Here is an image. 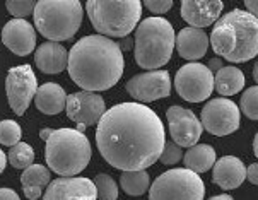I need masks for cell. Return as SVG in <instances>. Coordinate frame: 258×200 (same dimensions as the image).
<instances>
[{
    "label": "cell",
    "mask_w": 258,
    "mask_h": 200,
    "mask_svg": "<svg viewBox=\"0 0 258 200\" xmlns=\"http://www.w3.org/2000/svg\"><path fill=\"white\" fill-rule=\"evenodd\" d=\"M183 158V151H181V146H178L176 142H166L164 144V149L161 152L159 159L161 163L164 164H176L178 161H181Z\"/></svg>",
    "instance_id": "31"
},
{
    "label": "cell",
    "mask_w": 258,
    "mask_h": 200,
    "mask_svg": "<svg viewBox=\"0 0 258 200\" xmlns=\"http://www.w3.org/2000/svg\"><path fill=\"white\" fill-rule=\"evenodd\" d=\"M34 26L46 40L65 41L82 24V6L79 0H38L33 11Z\"/></svg>",
    "instance_id": "7"
},
{
    "label": "cell",
    "mask_w": 258,
    "mask_h": 200,
    "mask_svg": "<svg viewBox=\"0 0 258 200\" xmlns=\"http://www.w3.org/2000/svg\"><path fill=\"white\" fill-rule=\"evenodd\" d=\"M6 6L11 16H14L16 19H24L33 14L36 0H7Z\"/></svg>",
    "instance_id": "30"
},
{
    "label": "cell",
    "mask_w": 258,
    "mask_h": 200,
    "mask_svg": "<svg viewBox=\"0 0 258 200\" xmlns=\"http://www.w3.org/2000/svg\"><path fill=\"white\" fill-rule=\"evenodd\" d=\"M9 163L17 169H26L28 166H31L34 161V151L33 147L26 142H17L16 146L11 147L7 156Z\"/></svg>",
    "instance_id": "26"
},
{
    "label": "cell",
    "mask_w": 258,
    "mask_h": 200,
    "mask_svg": "<svg viewBox=\"0 0 258 200\" xmlns=\"http://www.w3.org/2000/svg\"><path fill=\"white\" fill-rule=\"evenodd\" d=\"M123 50L103 34L81 38L69 51L67 71L71 79L84 91H106L123 76Z\"/></svg>",
    "instance_id": "2"
},
{
    "label": "cell",
    "mask_w": 258,
    "mask_h": 200,
    "mask_svg": "<svg viewBox=\"0 0 258 200\" xmlns=\"http://www.w3.org/2000/svg\"><path fill=\"white\" fill-rule=\"evenodd\" d=\"M246 178L253 185H258V163H253L246 168Z\"/></svg>",
    "instance_id": "33"
},
{
    "label": "cell",
    "mask_w": 258,
    "mask_h": 200,
    "mask_svg": "<svg viewBox=\"0 0 258 200\" xmlns=\"http://www.w3.org/2000/svg\"><path fill=\"white\" fill-rule=\"evenodd\" d=\"M241 111L250 120H258V86L244 91L241 96Z\"/></svg>",
    "instance_id": "29"
},
{
    "label": "cell",
    "mask_w": 258,
    "mask_h": 200,
    "mask_svg": "<svg viewBox=\"0 0 258 200\" xmlns=\"http://www.w3.org/2000/svg\"><path fill=\"white\" fill-rule=\"evenodd\" d=\"M96 144L110 166L121 171L146 169L164 149V125L146 104L120 103L99 118Z\"/></svg>",
    "instance_id": "1"
},
{
    "label": "cell",
    "mask_w": 258,
    "mask_h": 200,
    "mask_svg": "<svg viewBox=\"0 0 258 200\" xmlns=\"http://www.w3.org/2000/svg\"><path fill=\"white\" fill-rule=\"evenodd\" d=\"M209 69H211L212 72H217V71H219V69H222L221 56H219V58H214V60H211V63H209Z\"/></svg>",
    "instance_id": "36"
},
{
    "label": "cell",
    "mask_w": 258,
    "mask_h": 200,
    "mask_svg": "<svg viewBox=\"0 0 258 200\" xmlns=\"http://www.w3.org/2000/svg\"><path fill=\"white\" fill-rule=\"evenodd\" d=\"M74 200H96V198H91V197H77V198H74Z\"/></svg>",
    "instance_id": "43"
},
{
    "label": "cell",
    "mask_w": 258,
    "mask_h": 200,
    "mask_svg": "<svg viewBox=\"0 0 258 200\" xmlns=\"http://www.w3.org/2000/svg\"><path fill=\"white\" fill-rule=\"evenodd\" d=\"M34 104L45 115H56L67 106V94H65L62 86L55 84V82H46L38 88Z\"/></svg>",
    "instance_id": "21"
},
{
    "label": "cell",
    "mask_w": 258,
    "mask_h": 200,
    "mask_svg": "<svg viewBox=\"0 0 258 200\" xmlns=\"http://www.w3.org/2000/svg\"><path fill=\"white\" fill-rule=\"evenodd\" d=\"M202 127L217 137L229 136L241 125L238 104L227 98L211 99L202 110Z\"/></svg>",
    "instance_id": "10"
},
{
    "label": "cell",
    "mask_w": 258,
    "mask_h": 200,
    "mask_svg": "<svg viewBox=\"0 0 258 200\" xmlns=\"http://www.w3.org/2000/svg\"><path fill=\"white\" fill-rule=\"evenodd\" d=\"M50 134H51V128H43L41 132H39V136H41L43 141H46V139H48V136H50Z\"/></svg>",
    "instance_id": "39"
},
{
    "label": "cell",
    "mask_w": 258,
    "mask_h": 200,
    "mask_svg": "<svg viewBox=\"0 0 258 200\" xmlns=\"http://www.w3.org/2000/svg\"><path fill=\"white\" fill-rule=\"evenodd\" d=\"M216 164V151L209 144H195L185 152V166L195 173H205Z\"/></svg>",
    "instance_id": "24"
},
{
    "label": "cell",
    "mask_w": 258,
    "mask_h": 200,
    "mask_svg": "<svg viewBox=\"0 0 258 200\" xmlns=\"http://www.w3.org/2000/svg\"><path fill=\"white\" fill-rule=\"evenodd\" d=\"M45 142V159L56 175L76 176L89 164L93 151L84 132L77 128L51 130Z\"/></svg>",
    "instance_id": "4"
},
{
    "label": "cell",
    "mask_w": 258,
    "mask_h": 200,
    "mask_svg": "<svg viewBox=\"0 0 258 200\" xmlns=\"http://www.w3.org/2000/svg\"><path fill=\"white\" fill-rule=\"evenodd\" d=\"M166 118L169 123V134L173 142L181 147H191L199 142L202 136V121L191 110L181 106H171L166 111Z\"/></svg>",
    "instance_id": "13"
},
{
    "label": "cell",
    "mask_w": 258,
    "mask_h": 200,
    "mask_svg": "<svg viewBox=\"0 0 258 200\" xmlns=\"http://www.w3.org/2000/svg\"><path fill=\"white\" fill-rule=\"evenodd\" d=\"M253 151H255V156L258 158V132L255 136V141H253Z\"/></svg>",
    "instance_id": "41"
},
{
    "label": "cell",
    "mask_w": 258,
    "mask_h": 200,
    "mask_svg": "<svg viewBox=\"0 0 258 200\" xmlns=\"http://www.w3.org/2000/svg\"><path fill=\"white\" fill-rule=\"evenodd\" d=\"M94 185H96V190H98L99 200H116L118 186L110 175H106V173L98 175L94 178Z\"/></svg>",
    "instance_id": "28"
},
{
    "label": "cell",
    "mask_w": 258,
    "mask_h": 200,
    "mask_svg": "<svg viewBox=\"0 0 258 200\" xmlns=\"http://www.w3.org/2000/svg\"><path fill=\"white\" fill-rule=\"evenodd\" d=\"M253 77H255V81L258 84V62L255 63V67H253Z\"/></svg>",
    "instance_id": "42"
},
{
    "label": "cell",
    "mask_w": 258,
    "mask_h": 200,
    "mask_svg": "<svg viewBox=\"0 0 258 200\" xmlns=\"http://www.w3.org/2000/svg\"><path fill=\"white\" fill-rule=\"evenodd\" d=\"M38 91V79L31 65H17L12 67L6 79V93L9 104L16 115H24L28 106Z\"/></svg>",
    "instance_id": "11"
},
{
    "label": "cell",
    "mask_w": 258,
    "mask_h": 200,
    "mask_svg": "<svg viewBox=\"0 0 258 200\" xmlns=\"http://www.w3.org/2000/svg\"><path fill=\"white\" fill-rule=\"evenodd\" d=\"M174 88L185 101H205L214 91V72L204 63H186L176 72Z\"/></svg>",
    "instance_id": "9"
},
{
    "label": "cell",
    "mask_w": 258,
    "mask_h": 200,
    "mask_svg": "<svg viewBox=\"0 0 258 200\" xmlns=\"http://www.w3.org/2000/svg\"><path fill=\"white\" fill-rule=\"evenodd\" d=\"M205 185L188 168L164 171L149 188V200H204Z\"/></svg>",
    "instance_id": "8"
},
{
    "label": "cell",
    "mask_w": 258,
    "mask_h": 200,
    "mask_svg": "<svg viewBox=\"0 0 258 200\" xmlns=\"http://www.w3.org/2000/svg\"><path fill=\"white\" fill-rule=\"evenodd\" d=\"M50 171L46 166L41 164H31L24 169L23 176H21V183H23V190L26 197L29 200H36L41 197L43 188L50 183Z\"/></svg>",
    "instance_id": "22"
},
{
    "label": "cell",
    "mask_w": 258,
    "mask_h": 200,
    "mask_svg": "<svg viewBox=\"0 0 258 200\" xmlns=\"http://www.w3.org/2000/svg\"><path fill=\"white\" fill-rule=\"evenodd\" d=\"M21 137H23V130H21L17 121L14 120L0 121V144L12 147L17 142H21Z\"/></svg>",
    "instance_id": "27"
},
{
    "label": "cell",
    "mask_w": 258,
    "mask_h": 200,
    "mask_svg": "<svg viewBox=\"0 0 258 200\" xmlns=\"http://www.w3.org/2000/svg\"><path fill=\"white\" fill-rule=\"evenodd\" d=\"M209 200H234V198L231 197V195H227V193H222V195H216V197H212Z\"/></svg>",
    "instance_id": "38"
},
{
    "label": "cell",
    "mask_w": 258,
    "mask_h": 200,
    "mask_svg": "<svg viewBox=\"0 0 258 200\" xmlns=\"http://www.w3.org/2000/svg\"><path fill=\"white\" fill-rule=\"evenodd\" d=\"M246 178V168L241 163V159L234 156H224L219 161H216L212 171V180L222 190H234L244 181Z\"/></svg>",
    "instance_id": "18"
},
{
    "label": "cell",
    "mask_w": 258,
    "mask_h": 200,
    "mask_svg": "<svg viewBox=\"0 0 258 200\" xmlns=\"http://www.w3.org/2000/svg\"><path fill=\"white\" fill-rule=\"evenodd\" d=\"M222 12V0H181V17L194 28H207Z\"/></svg>",
    "instance_id": "17"
},
{
    "label": "cell",
    "mask_w": 258,
    "mask_h": 200,
    "mask_svg": "<svg viewBox=\"0 0 258 200\" xmlns=\"http://www.w3.org/2000/svg\"><path fill=\"white\" fill-rule=\"evenodd\" d=\"M0 200H21L12 188H0Z\"/></svg>",
    "instance_id": "34"
},
{
    "label": "cell",
    "mask_w": 258,
    "mask_h": 200,
    "mask_svg": "<svg viewBox=\"0 0 258 200\" xmlns=\"http://www.w3.org/2000/svg\"><path fill=\"white\" fill-rule=\"evenodd\" d=\"M244 88V74L236 67H222L214 76V89L222 96H233Z\"/></svg>",
    "instance_id": "23"
},
{
    "label": "cell",
    "mask_w": 258,
    "mask_h": 200,
    "mask_svg": "<svg viewBox=\"0 0 258 200\" xmlns=\"http://www.w3.org/2000/svg\"><path fill=\"white\" fill-rule=\"evenodd\" d=\"M34 62L38 69L45 74H58L67 69L69 65V51L60 45L58 41L43 43L38 46L36 53H34Z\"/></svg>",
    "instance_id": "20"
},
{
    "label": "cell",
    "mask_w": 258,
    "mask_h": 200,
    "mask_svg": "<svg viewBox=\"0 0 258 200\" xmlns=\"http://www.w3.org/2000/svg\"><path fill=\"white\" fill-rule=\"evenodd\" d=\"M135 60L146 71L163 67L169 62L176 45L174 29L164 17L154 16L144 19L135 28Z\"/></svg>",
    "instance_id": "5"
},
{
    "label": "cell",
    "mask_w": 258,
    "mask_h": 200,
    "mask_svg": "<svg viewBox=\"0 0 258 200\" xmlns=\"http://www.w3.org/2000/svg\"><path fill=\"white\" fill-rule=\"evenodd\" d=\"M121 188L132 197L144 195L151 188V178L146 169H132V171H123L120 176Z\"/></svg>",
    "instance_id": "25"
},
{
    "label": "cell",
    "mask_w": 258,
    "mask_h": 200,
    "mask_svg": "<svg viewBox=\"0 0 258 200\" xmlns=\"http://www.w3.org/2000/svg\"><path fill=\"white\" fill-rule=\"evenodd\" d=\"M126 91L139 103H151L168 98L171 93V77L166 71L137 74L126 82Z\"/></svg>",
    "instance_id": "12"
},
{
    "label": "cell",
    "mask_w": 258,
    "mask_h": 200,
    "mask_svg": "<svg viewBox=\"0 0 258 200\" xmlns=\"http://www.w3.org/2000/svg\"><path fill=\"white\" fill-rule=\"evenodd\" d=\"M209 43L211 40L202 28L190 26V28H185L178 33L174 46H176L180 56H183L185 60H200L207 53Z\"/></svg>",
    "instance_id": "19"
},
{
    "label": "cell",
    "mask_w": 258,
    "mask_h": 200,
    "mask_svg": "<svg viewBox=\"0 0 258 200\" xmlns=\"http://www.w3.org/2000/svg\"><path fill=\"white\" fill-rule=\"evenodd\" d=\"M244 6H246L248 12H251L253 16L258 17V0H243Z\"/></svg>",
    "instance_id": "35"
},
{
    "label": "cell",
    "mask_w": 258,
    "mask_h": 200,
    "mask_svg": "<svg viewBox=\"0 0 258 200\" xmlns=\"http://www.w3.org/2000/svg\"><path fill=\"white\" fill-rule=\"evenodd\" d=\"M67 116L76 123H82L86 127L98 123L103 113L106 111L104 99L93 91H81L67 96Z\"/></svg>",
    "instance_id": "14"
},
{
    "label": "cell",
    "mask_w": 258,
    "mask_h": 200,
    "mask_svg": "<svg viewBox=\"0 0 258 200\" xmlns=\"http://www.w3.org/2000/svg\"><path fill=\"white\" fill-rule=\"evenodd\" d=\"M120 48H121V50L132 48V41H130V40H125V41H123V45H120Z\"/></svg>",
    "instance_id": "40"
},
{
    "label": "cell",
    "mask_w": 258,
    "mask_h": 200,
    "mask_svg": "<svg viewBox=\"0 0 258 200\" xmlns=\"http://www.w3.org/2000/svg\"><path fill=\"white\" fill-rule=\"evenodd\" d=\"M214 53L233 63H243L258 55V17L248 11L221 16L211 34Z\"/></svg>",
    "instance_id": "3"
},
{
    "label": "cell",
    "mask_w": 258,
    "mask_h": 200,
    "mask_svg": "<svg viewBox=\"0 0 258 200\" xmlns=\"http://www.w3.org/2000/svg\"><path fill=\"white\" fill-rule=\"evenodd\" d=\"M6 166H7V156H6V152L0 149V175L4 173V169H6Z\"/></svg>",
    "instance_id": "37"
},
{
    "label": "cell",
    "mask_w": 258,
    "mask_h": 200,
    "mask_svg": "<svg viewBox=\"0 0 258 200\" xmlns=\"http://www.w3.org/2000/svg\"><path fill=\"white\" fill-rule=\"evenodd\" d=\"M144 6L152 14H166L173 7V0H144Z\"/></svg>",
    "instance_id": "32"
},
{
    "label": "cell",
    "mask_w": 258,
    "mask_h": 200,
    "mask_svg": "<svg viewBox=\"0 0 258 200\" xmlns=\"http://www.w3.org/2000/svg\"><path fill=\"white\" fill-rule=\"evenodd\" d=\"M2 43L12 53L26 56L36 46L34 26L26 19H12L2 29Z\"/></svg>",
    "instance_id": "16"
},
{
    "label": "cell",
    "mask_w": 258,
    "mask_h": 200,
    "mask_svg": "<svg viewBox=\"0 0 258 200\" xmlns=\"http://www.w3.org/2000/svg\"><path fill=\"white\" fill-rule=\"evenodd\" d=\"M77 197L98 198L94 181H91L89 178L60 176L51 180L46 192L43 193V200H74Z\"/></svg>",
    "instance_id": "15"
},
{
    "label": "cell",
    "mask_w": 258,
    "mask_h": 200,
    "mask_svg": "<svg viewBox=\"0 0 258 200\" xmlns=\"http://www.w3.org/2000/svg\"><path fill=\"white\" fill-rule=\"evenodd\" d=\"M86 9L93 28L108 38L128 36L142 16L141 0H87Z\"/></svg>",
    "instance_id": "6"
}]
</instances>
